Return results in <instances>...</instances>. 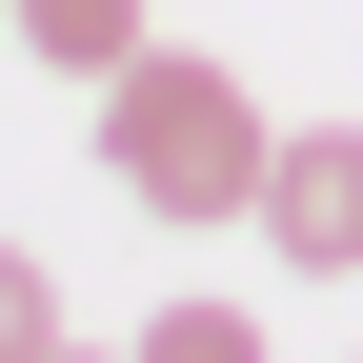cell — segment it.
<instances>
[{"instance_id": "1", "label": "cell", "mask_w": 363, "mask_h": 363, "mask_svg": "<svg viewBox=\"0 0 363 363\" xmlns=\"http://www.w3.org/2000/svg\"><path fill=\"white\" fill-rule=\"evenodd\" d=\"M262 142H283V121H262L222 61H182V40H142V61L101 81V182L142 222H242L262 202Z\"/></svg>"}, {"instance_id": "2", "label": "cell", "mask_w": 363, "mask_h": 363, "mask_svg": "<svg viewBox=\"0 0 363 363\" xmlns=\"http://www.w3.org/2000/svg\"><path fill=\"white\" fill-rule=\"evenodd\" d=\"M262 242H283L303 262V283H343V262H363V121H303V142H262Z\"/></svg>"}, {"instance_id": "3", "label": "cell", "mask_w": 363, "mask_h": 363, "mask_svg": "<svg viewBox=\"0 0 363 363\" xmlns=\"http://www.w3.org/2000/svg\"><path fill=\"white\" fill-rule=\"evenodd\" d=\"M21 40L61 81H121V61H142V0H21Z\"/></svg>"}, {"instance_id": "4", "label": "cell", "mask_w": 363, "mask_h": 363, "mask_svg": "<svg viewBox=\"0 0 363 363\" xmlns=\"http://www.w3.org/2000/svg\"><path fill=\"white\" fill-rule=\"evenodd\" d=\"M262 323H242V303H162V323H142V363H242Z\"/></svg>"}, {"instance_id": "5", "label": "cell", "mask_w": 363, "mask_h": 363, "mask_svg": "<svg viewBox=\"0 0 363 363\" xmlns=\"http://www.w3.org/2000/svg\"><path fill=\"white\" fill-rule=\"evenodd\" d=\"M40 343H61V283H40V262L0 242V363H40Z\"/></svg>"}]
</instances>
